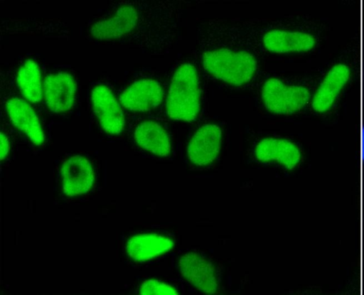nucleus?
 <instances>
[{
  "mask_svg": "<svg viewBox=\"0 0 364 295\" xmlns=\"http://www.w3.org/2000/svg\"><path fill=\"white\" fill-rule=\"evenodd\" d=\"M218 21L235 41L257 57L310 58L328 44L332 32L328 22L304 11L274 18H218Z\"/></svg>",
  "mask_w": 364,
  "mask_h": 295,
  "instance_id": "1",
  "label": "nucleus"
},
{
  "mask_svg": "<svg viewBox=\"0 0 364 295\" xmlns=\"http://www.w3.org/2000/svg\"><path fill=\"white\" fill-rule=\"evenodd\" d=\"M362 53L360 28L319 69L308 110L316 119L331 123L338 119L358 72L360 71Z\"/></svg>",
  "mask_w": 364,
  "mask_h": 295,
  "instance_id": "2",
  "label": "nucleus"
},
{
  "mask_svg": "<svg viewBox=\"0 0 364 295\" xmlns=\"http://www.w3.org/2000/svg\"><path fill=\"white\" fill-rule=\"evenodd\" d=\"M197 38L203 66L210 75L235 87L253 80L258 70L257 56L235 41L218 18L200 19Z\"/></svg>",
  "mask_w": 364,
  "mask_h": 295,
  "instance_id": "3",
  "label": "nucleus"
},
{
  "mask_svg": "<svg viewBox=\"0 0 364 295\" xmlns=\"http://www.w3.org/2000/svg\"><path fill=\"white\" fill-rule=\"evenodd\" d=\"M319 69L308 77L285 80L269 78L261 89V99L265 108L279 115L291 116L309 110Z\"/></svg>",
  "mask_w": 364,
  "mask_h": 295,
  "instance_id": "4",
  "label": "nucleus"
},
{
  "mask_svg": "<svg viewBox=\"0 0 364 295\" xmlns=\"http://www.w3.org/2000/svg\"><path fill=\"white\" fill-rule=\"evenodd\" d=\"M200 96L197 70L191 63H182L171 78L166 98L167 114L175 120H195L200 110Z\"/></svg>",
  "mask_w": 364,
  "mask_h": 295,
  "instance_id": "5",
  "label": "nucleus"
},
{
  "mask_svg": "<svg viewBox=\"0 0 364 295\" xmlns=\"http://www.w3.org/2000/svg\"><path fill=\"white\" fill-rule=\"evenodd\" d=\"M91 101L95 114L102 129L110 135H118L125 127V117L121 103L105 85L94 87Z\"/></svg>",
  "mask_w": 364,
  "mask_h": 295,
  "instance_id": "6",
  "label": "nucleus"
},
{
  "mask_svg": "<svg viewBox=\"0 0 364 295\" xmlns=\"http://www.w3.org/2000/svg\"><path fill=\"white\" fill-rule=\"evenodd\" d=\"M255 154L262 162H277L285 168L293 170L304 160V151L294 141L283 137H267L257 144Z\"/></svg>",
  "mask_w": 364,
  "mask_h": 295,
  "instance_id": "7",
  "label": "nucleus"
},
{
  "mask_svg": "<svg viewBox=\"0 0 364 295\" xmlns=\"http://www.w3.org/2000/svg\"><path fill=\"white\" fill-rule=\"evenodd\" d=\"M77 83L68 72L48 75L43 81V97L48 108L54 113L70 110L75 101Z\"/></svg>",
  "mask_w": 364,
  "mask_h": 295,
  "instance_id": "8",
  "label": "nucleus"
},
{
  "mask_svg": "<svg viewBox=\"0 0 364 295\" xmlns=\"http://www.w3.org/2000/svg\"><path fill=\"white\" fill-rule=\"evenodd\" d=\"M139 20L137 9L131 4H123L109 16L95 21L90 28V33L100 40L117 38L132 31Z\"/></svg>",
  "mask_w": 364,
  "mask_h": 295,
  "instance_id": "9",
  "label": "nucleus"
},
{
  "mask_svg": "<svg viewBox=\"0 0 364 295\" xmlns=\"http://www.w3.org/2000/svg\"><path fill=\"white\" fill-rule=\"evenodd\" d=\"M63 190L69 197L87 193L93 186L95 172L90 161L81 155L66 159L61 168Z\"/></svg>",
  "mask_w": 364,
  "mask_h": 295,
  "instance_id": "10",
  "label": "nucleus"
},
{
  "mask_svg": "<svg viewBox=\"0 0 364 295\" xmlns=\"http://www.w3.org/2000/svg\"><path fill=\"white\" fill-rule=\"evenodd\" d=\"M163 99L161 85L154 79L134 81L121 93L119 102L128 110L146 112L158 107Z\"/></svg>",
  "mask_w": 364,
  "mask_h": 295,
  "instance_id": "11",
  "label": "nucleus"
},
{
  "mask_svg": "<svg viewBox=\"0 0 364 295\" xmlns=\"http://www.w3.org/2000/svg\"><path fill=\"white\" fill-rule=\"evenodd\" d=\"M222 143V131L214 124L200 127L191 139L187 154L191 162L199 166L211 163L218 156Z\"/></svg>",
  "mask_w": 364,
  "mask_h": 295,
  "instance_id": "12",
  "label": "nucleus"
},
{
  "mask_svg": "<svg viewBox=\"0 0 364 295\" xmlns=\"http://www.w3.org/2000/svg\"><path fill=\"white\" fill-rule=\"evenodd\" d=\"M179 269L184 278L199 291L213 294L218 283L212 264L203 256L189 252L179 259Z\"/></svg>",
  "mask_w": 364,
  "mask_h": 295,
  "instance_id": "13",
  "label": "nucleus"
},
{
  "mask_svg": "<svg viewBox=\"0 0 364 295\" xmlns=\"http://www.w3.org/2000/svg\"><path fill=\"white\" fill-rule=\"evenodd\" d=\"M6 109L13 124L33 144L41 146L43 144L45 136L41 123L27 101L18 97L10 98L6 103Z\"/></svg>",
  "mask_w": 364,
  "mask_h": 295,
  "instance_id": "14",
  "label": "nucleus"
},
{
  "mask_svg": "<svg viewBox=\"0 0 364 295\" xmlns=\"http://www.w3.org/2000/svg\"><path fill=\"white\" fill-rule=\"evenodd\" d=\"M134 137L143 149L159 156H167L171 153V141L165 129L153 120H144L137 124Z\"/></svg>",
  "mask_w": 364,
  "mask_h": 295,
  "instance_id": "15",
  "label": "nucleus"
},
{
  "mask_svg": "<svg viewBox=\"0 0 364 295\" xmlns=\"http://www.w3.org/2000/svg\"><path fill=\"white\" fill-rule=\"evenodd\" d=\"M173 245V241L164 235L156 233L139 234L128 240L126 252L132 259L144 262L166 252Z\"/></svg>",
  "mask_w": 364,
  "mask_h": 295,
  "instance_id": "16",
  "label": "nucleus"
},
{
  "mask_svg": "<svg viewBox=\"0 0 364 295\" xmlns=\"http://www.w3.org/2000/svg\"><path fill=\"white\" fill-rule=\"evenodd\" d=\"M17 85L29 102L36 103L43 97V82L37 62L28 58L19 66L16 73Z\"/></svg>",
  "mask_w": 364,
  "mask_h": 295,
  "instance_id": "17",
  "label": "nucleus"
},
{
  "mask_svg": "<svg viewBox=\"0 0 364 295\" xmlns=\"http://www.w3.org/2000/svg\"><path fill=\"white\" fill-rule=\"evenodd\" d=\"M140 294L142 295H162L178 294L176 290L172 286L156 279L145 281L141 288Z\"/></svg>",
  "mask_w": 364,
  "mask_h": 295,
  "instance_id": "18",
  "label": "nucleus"
},
{
  "mask_svg": "<svg viewBox=\"0 0 364 295\" xmlns=\"http://www.w3.org/2000/svg\"><path fill=\"white\" fill-rule=\"evenodd\" d=\"M360 125H359V156H360V166L364 168V113L360 112Z\"/></svg>",
  "mask_w": 364,
  "mask_h": 295,
  "instance_id": "19",
  "label": "nucleus"
},
{
  "mask_svg": "<svg viewBox=\"0 0 364 295\" xmlns=\"http://www.w3.org/2000/svg\"><path fill=\"white\" fill-rule=\"evenodd\" d=\"M10 149L9 141L6 135L1 133V160L3 161L9 154Z\"/></svg>",
  "mask_w": 364,
  "mask_h": 295,
  "instance_id": "20",
  "label": "nucleus"
},
{
  "mask_svg": "<svg viewBox=\"0 0 364 295\" xmlns=\"http://www.w3.org/2000/svg\"><path fill=\"white\" fill-rule=\"evenodd\" d=\"M360 77V86L361 87V90H360V93H361L360 109H361V112L364 113V53H363V54H362Z\"/></svg>",
  "mask_w": 364,
  "mask_h": 295,
  "instance_id": "21",
  "label": "nucleus"
},
{
  "mask_svg": "<svg viewBox=\"0 0 364 295\" xmlns=\"http://www.w3.org/2000/svg\"><path fill=\"white\" fill-rule=\"evenodd\" d=\"M362 33V38H363V53H364V29H363V33L361 32Z\"/></svg>",
  "mask_w": 364,
  "mask_h": 295,
  "instance_id": "22",
  "label": "nucleus"
}]
</instances>
